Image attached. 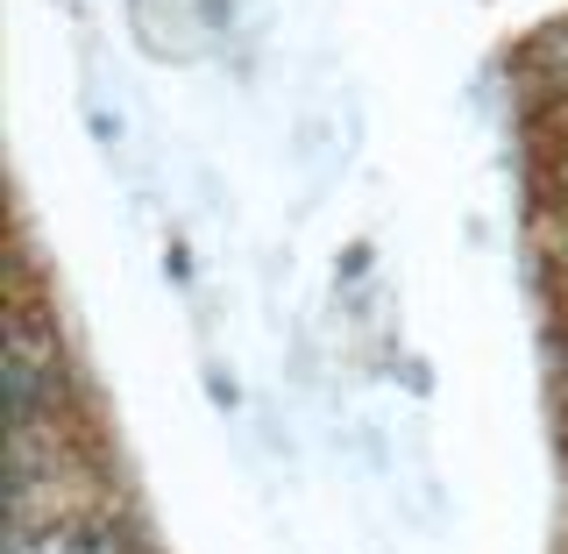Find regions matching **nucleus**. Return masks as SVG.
<instances>
[{
	"mask_svg": "<svg viewBox=\"0 0 568 554\" xmlns=\"http://www.w3.org/2000/svg\"><path fill=\"white\" fill-rule=\"evenodd\" d=\"M58 399H64L58 334H43V320L14 313V328H8V420H14V434H43L58 420Z\"/></svg>",
	"mask_w": 568,
	"mask_h": 554,
	"instance_id": "nucleus-1",
	"label": "nucleus"
}]
</instances>
